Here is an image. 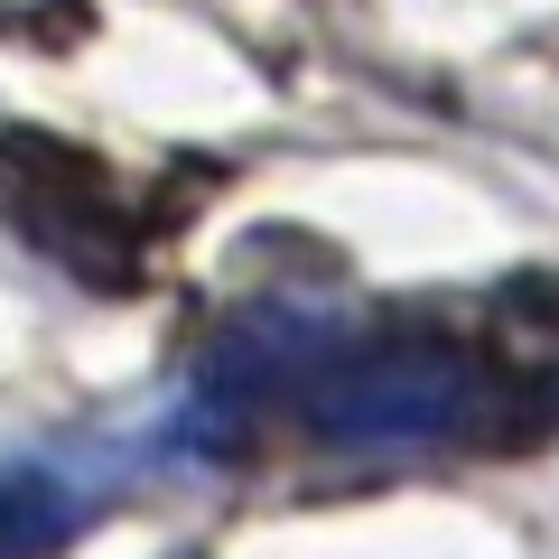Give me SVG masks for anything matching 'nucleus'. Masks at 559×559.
<instances>
[{
  "mask_svg": "<svg viewBox=\"0 0 559 559\" xmlns=\"http://www.w3.org/2000/svg\"><path fill=\"white\" fill-rule=\"evenodd\" d=\"M299 411L345 457H476L522 439V382L448 326H373L318 345Z\"/></svg>",
  "mask_w": 559,
  "mask_h": 559,
  "instance_id": "nucleus-1",
  "label": "nucleus"
},
{
  "mask_svg": "<svg viewBox=\"0 0 559 559\" xmlns=\"http://www.w3.org/2000/svg\"><path fill=\"white\" fill-rule=\"evenodd\" d=\"M66 522H75V503H66L57 476H38V466H0V559L57 550Z\"/></svg>",
  "mask_w": 559,
  "mask_h": 559,
  "instance_id": "nucleus-2",
  "label": "nucleus"
},
{
  "mask_svg": "<svg viewBox=\"0 0 559 559\" xmlns=\"http://www.w3.org/2000/svg\"><path fill=\"white\" fill-rule=\"evenodd\" d=\"M513 308H532V326H559V271H540V280H513Z\"/></svg>",
  "mask_w": 559,
  "mask_h": 559,
  "instance_id": "nucleus-3",
  "label": "nucleus"
}]
</instances>
